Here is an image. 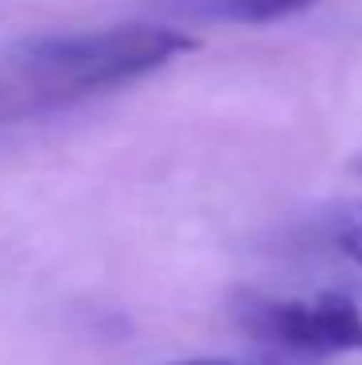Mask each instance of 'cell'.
I'll use <instances>...</instances> for the list:
<instances>
[{"instance_id":"cell-6","label":"cell","mask_w":362,"mask_h":365,"mask_svg":"<svg viewBox=\"0 0 362 365\" xmlns=\"http://www.w3.org/2000/svg\"><path fill=\"white\" fill-rule=\"evenodd\" d=\"M355 171H358V175H362V155H358V160H355Z\"/></svg>"},{"instance_id":"cell-2","label":"cell","mask_w":362,"mask_h":365,"mask_svg":"<svg viewBox=\"0 0 362 365\" xmlns=\"http://www.w3.org/2000/svg\"><path fill=\"white\" fill-rule=\"evenodd\" d=\"M234 327L257 342L296 354H362V311L343 292L312 299L241 295L234 303Z\"/></svg>"},{"instance_id":"cell-3","label":"cell","mask_w":362,"mask_h":365,"mask_svg":"<svg viewBox=\"0 0 362 365\" xmlns=\"http://www.w3.org/2000/svg\"><path fill=\"white\" fill-rule=\"evenodd\" d=\"M316 0H176V8L191 20L214 24H277L308 12Z\"/></svg>"},{"instance_id":"cell-4","label":"cell","mask_w":362,"mask_h":365,"mask_svg":"<svg viewBox=\"0 0 362 365\" xmlns=\"http://www.w3.org/2000/svg\"><path fill=\"white\" fill-rule=\"evenodd\" d=\"M331 241L347 260H355L362 268V202L343 206L339 214L331 218Z\"/></svg>"},{"instance_id":"cell-1","label":"cell","mask_w":362,"mask_h":365,"mask_svg":"<svg viewBox=\"0 0 362 365\" xmlns=\"http://www.w3.org/2000/svg\"><path fill=\"white\" fill-rule=\"evenodd\" d=\"M199 47V39L160 24H117L94 31L28 39L16 47V66L43 93H94L144 78L179 55Z\"/></svg>"},{"instance_id":"cell-5","label":"cell","mask_w":362,"mask_h":365,"mask_svg":"<svg viewBox=\"0 0 362 365\" xmlns=\"http://www.w3.org/2000/svg\"><path fill=\"white\" fill-rule=\"evenodd\" d=\"M164 365H230L222 358H183V361H164Z\"/></svg>"}]
</instances>
